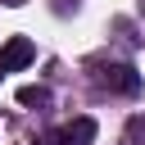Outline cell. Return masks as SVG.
Here are the masks:
<instances>
[{
	"label": "cell",
	"instance_id": "6da1fadb",
	"mask_svg": "<svg viewBox=\"0 0 145 145\" xmlns=\"http://www.w3.org/2000/svg\"><path fill=\"white\" fill-rule=\"evenodd\" d=\"M32 59H36V45H32L27 36H9L5 50H0V68H5V72H23Z\"/></svg>",
	"mask_w": 145,
	"mask_h": 145
},
{
	"label": "cell",
	"instance_id": "52a82bcc",
	"mask_svg": "<svg viewBox=\"0 0 145 145\" xmlns=\"http://www.w3.org/2000/svg\"><path fill=\"white\" fill-rule=\"evenodd\" d=\"M0 5H5V9H18V5H23V0H0Z\"/></svg>",
	"mask_w": 145,
	"mask_h": 145
},
{
	"label": "cell",
	"instance_id": "5b68a950",
	"mask_svg": "<svg viewBox=\"0 0 145 145\" xmlns=\"http://www.w3.org/2000/svg\"><path fill=\"white\" fill-rule=\"evenodd\" d=\"M127 145H145V113L127 118Z\"/></svg>",
	"mask_w": 145,
	"mask_h": 145
},
{
	"label": "cell",
	"instance_id": "7a4b0ae2",
	"mask_svg": "<svg viewBox=\"0 0 145 145\" xmlns=\"http://www.w3.org/2000/svg\"><path fill=\"white\" fill-rule=\"evenodd\" d=\"M100 82H104L109 91H122V95H136V91H140V72L127 68V63H109V68H100Z\"/></svg>",
	"mask_w": 145,
	"mask_h": 145
},
{
	"label": "cell",
	"instance_id": "8992f818",
	"mask_svg": "<svg viewBox=\"0 0 145 145\" xmlns=\"http://www.w3.org/2000/svg\"><path fill=\"white\" fill-rule=\"evenodd\" d=\"M32 145H59V131H50V136H41V140H32Z\"/></svg>",
	"mask_w": 145,
	"mask_h": 145
},
{
	"label": "cell",
	"instance_id": "277c9868",
	"mask_svg": "<svg viewBox=\"0 0 145 145\" xmlns=\"http://www.w3.org/2000/svg\"><path fill=\"white\" fill-rule=\"evenodd\" d=\"M18 104L41 109V104H50V91H45V86H23V91H18Z\"/></svg>",
	"mask_w": 145,
	"mask_h": 145
},
{
	"label": "cell",
	"instance_id": "3957f363",
	"mask_svg": "<svg viewBox=\"0 0 145 145\" xmlns=\"http://www.w3.org/2000/svg\"><path fill=\"white\" fill-rule=\"evenodd\" d=\"M95 140V122L91 118H72L68 127H59V145H91Z\"/></svg>",
	"mask_w": 145,
	"mask_h": 145
},
{
	"label": "cell",
	"instance_id": "ba28073f",
	"mask_svg": "<svg viewBox=\"0 0 145 145\" xmlns=\"http://www.w3.org/2000/svg\"><path fill=\"white\" fill-rule=\"evenodd\" d=\"M0 77H5V68H0Z\"/></svg>",
	"mask_w": 145,
	"mask_h": 145
}]
</instances>
